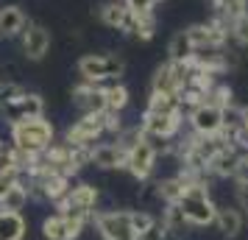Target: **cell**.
<instances>
[{
	"instance_id": "cell-22",
	"label": "cell",
	"mask_w": 248,
	"mask_h": 240,
	"mask_svg": "<svg viewBox=\"0 0 248 240\" xmlns=\"http://www.w3.org/2000/svg\"><path fill=\"white\" fill-rule=\"evenodd\" d=\"M103 101H106V109L123 112L125 106L131 103V92H128V87L120 84V81H106V84H103Z\"/></svg>"
},
{
	"instance_id": "cell-38",
	"label": "cell",
	"mask_w": 248,
	"mask_h": 240,
	"mask_svg": "<svg viewBox=\"0 0 248 240\" xmlns=\"http://www.w3.org/2000/svg\"><path fill=\"white\" fill-rule=\"evenodd\" d=\"M240 128H243V131H248V106H243V109H240Z\"/></svg>"
},
{
	"instance_id": "cell-27",
	"label": "cell",
	"mask_w": 248,
	"mask_h": 240,
	"mask_svg": "<svg viewBox=\"0 0 248 240\" xmlns=\"http://www.w3.org/2000/svg\"><path fill=\"white\" fill-rule=\"evenodd\" d=\"M131 34L142 42H151L156 36V14H134V31Z\"/></svg>"
},
{
	"instance_id": "cell-7",
	"label": "cell",
	"mask_w": 248,
	"mask_h": 240,
	"mask_svg": "<svg viewBox=\"0 0 248 240\" xmlns=\"http://www.w3.org/2000/svg\"><path fill=\"white\" fill-rule=\"evenodd\" d=\"M103 134H106V128H103V112H92V114H81L78 120H73V126L64 131V143L92 148L95 143H101Z\"/></svg>"
},
{
	"instance_id": "cell-28",
	"label": "cell",
	"mask_w": 248,
	"mask_h": 240,
	"mask_svg": "<svg viewBox=\"0 0 248 240\" xmlns=\"http://www.w3.org/2000/svg\"><path fill=\"white\" fill-rule=\"evenodd\" d=\"M206 101L212 103V106H217V109H226V106H232V103H234V90H232L229 84H220V81H217L212 90H209Z\"/></svg>"
},
{
	"instance_id": "cell-25",
	"label": "cell",
	"mask_w": 248,
	"mask_h": 240,
	"mask_svg": "<svg viewBox=\"0 0 248 240\" xmlns=\"http://www.w3.org/2000/svg\"><path fill=\"white\" fill-rule=\"evenodd\" d=\"M28 201H31V198H28V190L17 182L9 193L0 198V209H6V212H23Z\"/></svg>"
},
{
	"instance_id": "cell-14",
	"label": "cell",
	"mask_w": 248,
	"mask_h": 240,
	"mask_svg": "<svg viewBox=\"0 0 248 240\" xmlns=\"http://www.w3.org/2000/svg\"><path fill=\"white\" fill-rule=\"evenodd\" d=\"M98 17L112 31H123V34H131L134 31V14L125 9L123 0H106L101 9H98Z\"/></svg>"
},
{
	"instance_id": "cell-21",
	"label": "cell",
	"mask_w": 248,
	"mask_h": 240,
	"mask_svg": "<svg viewBox=\"0 0 248 240\" xmlns=\"http://www.w3.org/2000/svg\"><path fill=\"white\" fill-rule=\"evenodd\" d=\"M184 187H187V182L181 179L179 173H173V176L159 179V182L154 184V193H156V198L165 201V204H179L181 195H184Z\"/></svg>"
},
{
	"instance_id": "cell-9",
	"label": "cell",
	"mask_w": 248,
	"mask_h": 240,
	"mask_svg": "<svg viewBox=\"0 0 248 240\" xmlns=\"http://www.w3.org/2000/svg\"><path fill=\"white\" fill-rule=\"evenodd\" d=\"M84 226H87V221H81V218L53 212V215H47L42 221V238L45 240H78Z\"/></svg>"
},
{
	"instance_id": "cell-19",
	"label": "cell",
	"mask_w": 248,
	"mask_h": 240,
	"mask_svg": "<svg viewBox=\"0 0 248 240\" xmlns=\"http://www.w3.org/2000/svg\"><path fill=\"white\" fill-rule=\"evenodd\" d=\"M237 160H240V154L234 148H220L212 160L206 162V173L215 176V179H232V173L237 168Z\"/></svg>"
},
{
	"instance_id": "cell-13",
	"label": "cell",
	"mask_w": 248,
	"mask_h": 240,
	"mask_svg": "<svg viewBox=\"0 0 248 240\" xmlns=\"http://www.w3.org/2000/svg\"><path fill=\"white\" fill-rule=\"evenodd\" d=\"M187 120H190V128L195 131V134L212 137L215 131L223 126V109H217V106H212V103L206 101V103H201V106L190 109Z\"/></svg>"
},
{
	"instance_id": "cell-33",
	"label": "cell",
	"mask_w": 248,
	"mask_h": 240,
	"mask_svg": "<svg viewBox=\"0 0 248 240\" xmlns=\"http://www.w3.org/2000/svg\"><path fill=\"white\" fill-rule=\"evenodd\" d=\"M142 137H145V134H142V126L137 123V126H128V128H123V131L117 134V145H120L123 151H128V148H134Z\"/></svg>"
},
{
	"instance_id": "cell-17",
	"label": "cell",
	"mask_w": 248,
	"mask_h": 240,
	"mask_svg": "<svg viewBox=\"0 0 248 240\" xmlns=\"http://www.w3.org/2000/svg\"><path fill=\"white\" fill-rule=\"evenodd\" d=\"M159 221H162V226L168 229V238H173V240H184L192 229L187 215H184V209H181V204H165V212H162Z\"/></svg>"
},
{
	"instance_id": "cell-24",
	"label": "cell",
	"mask_w": 248,
	"mask_h": 240,
	"mask_svg": "<svg viewBox=\"0 0 248 240\" xmlns=\"http://www.w3.org/2000/svg\"><path fill=\"white\" fill-rule=\"evenodd\" d=\"M168 53H170L168 62H184V59H190L192 53H195V48H192V42H190V36H187V31H176V34L170 36Z\"/></svg>"
},
{
	"instance_id": "cell-3",
	"label": "cell",
	"mask_w": 248,
	"mask_h": 240,
	"mask_svg": "<svg viewBox=\"0 0 248 240\" xmlns=\"http://www.w3.org/2000/svg\"><path fill=\"white\" fill-rule=\"evenodd\" d=\"M98 201H101L98 187L90 182H78V184H70L67 195L62 201H56V212L81 218V221H92L95 209H98Z\"/></svg>"
},
{
	"instance_id": "cell-16",
	"label": "cell",
	"mask_w": 248,
	"mask_h": 240,
	"mask_svg": "<svg viewBox=\"0 0 248 240\" xmlns=\"http://www.w3.org/2000/svg\"><path fill=\"white\" fill-rule=\"evenodd\" d=\"M215 226H217V232H220L226 240H234V238H240V232L246 226V215H243L240 207H217V212H215Z\"/></svg>"
},
{
	"instance_id": "cell-4",
	"label": "cell",
	"mask_w": 248,
	"mask_h": 240,
	"mask_svg": "<svg viewBox=\"0 0 248 240\" xmlns=\"http://www.w3.org/2000/svg\"><path fill=\"white\" fill-rule=\"evenodd\" d=\"M123 59L112 56V53H84L78 59V76L81 81H117L123 76Z\"/></svg>"
},
{
	"instance_id": "cell-35",
	"label": "cell",
	"mask_w": 248,
	"mask_h": 240,
	"mask_svg": "<svg viewBox=\"0 0 248 240\" xmlns=\"http://www.w3.org/2000/svg\"><path fill=\"white\" fill-rule=\"evenodd\" d=\"M137 240H170V238H168V229L162 226V221L156 218V221H154V224H151V226H148Z\"/></svg>"
},
{
	"instance_id": "cell-26",
	"label": "cell",
	"mask_w": 248,
	"mask_h": 240,
	"mask_svg": "<svg viewBox=\"0 0 248 240\" xmlns=\"http://www.w3.org/2000/svg\"><path fill=\"white\" fill-rule=\"evenodd\" d=\"M151 92H173V95H179L176 84H173V67H170V62H165V64H159L154 70V76H151Z\"/></svg>"
},
{
	"instance_id": "cell-34",
	"label": "cell",
	"mask_w": 248,
	"mask_h": 240,
	"mask_svg": "<svg viewBox=\"0 0 248 240\" xmlns=\"http://www.w3.org/2000/svg\"><path fill=\"white\" fill-rule=\"evenodd\" d=\"M103 128H106V134H120L123 131V112H112V109H106L103 112Z\"/></svg>"
},
{
	"instance_id": "cell-30",
	"label": "cell",
	"mask_w": 248,
	"mask_h": 240,
	"mask_svg": "<svg viewBox=\"0 0 248 240\" xmlns=\"http://www.w3.org/2000/svg\"><path fill=\"white\" fill-rule=\"evenodd\" d=\"M215 3V12L223 14V17H237V14L248 12V0H212Z\"/></svg>"
},
{
	"instance_id": "cell-15",
	"label": "cell",
	"mask_w": 248,
	"mask_h": 240,
	"mask_svg": "<svg viewBox=\"0 0 248 240\" xmlns=\"http://www.w3.org/2000/svg\"><path fill=\"white\" fill-rule=\"evenodd\" d=\"M90 165L101 168V171H123L125 165V151L114 143H95L90 151Z\"/></svg>"
},
{
	"instance_id": "cell-20",
	"label": "cell",
	"mask_w": 248,
	"mask_h": 240,
	"mask_svg": "<svg viewBox=\"0 0 248 240\" xmlns=\"http://www.w3.org/2000/svg\"><path fill=\"white\" fill-rule=\"evenodd\" d=\"M28 224L23 212H6L0 209V240H25Z\"/></svg>"
},
{
	"instance_id": "cell-29",
	"label": "cell",
	"mask_w": 248,
	"mask_h": 240,
	"mask_svg": "<svg viewBox=\"0 0 248 240\" xmlns=\"http://www.w3.org/2000/svg\"><path fill=\"white\" fill-rule=\"evenodd\" d=\"M229 36H232L240 48H248V12L232 17V23H229Z\"/></svg>"
},
{
	"instance_id": "cell-8",
	"label": "cell",
	"mask_w": 248,
	"mask_h": 240,
	"mask_svg": "<svg viewBox=\"0 0 248 240\" xmlns=\"http://www.w3.org/2000/svg\"><path fill=\"white\" fill-rule=\"evenodd\" d=\"M142 134L148 140H176L184 128V109H176L170 114H142Z\"/></svg>"
},
{
	"instance_id": "cell-41",
	"label": "cell",
	"mask_w": 248,
	"mask_h": 240,
	"mask_svg": "<svg viewBox=\"0 0 248 240\" xmlns=\"http://www.w3.org/2000/svg\"><path fill=\"white\" fill-rule=\"evenodd\" d=\"M246 221H248V215H246Z\"/></svg>"
},
{
	"instance_id": "cell-37",
	"label": "cell",
	"mask_w": 248,
	"mask_h": 240,
	"mask_svg": "<svg viewBox=\"0 0 248 240\" xmlns=\"http://www.w3.org/2000/svg\"><path fill=\"white\" fill-rule=\"evenodd\" d=\"M237 207L248 212V184H237Z\"/></svg>"
},
{
	"instance_id": "cell-32",
	"label": "cell",
	"mask_w": 248,
	"mask_h": 240,
	"mask_svg": "<svg viewBox=\"0 0 248 240\" xmlns=\"http://www.w3.org/2000/svg\"><path fill=\"white\" fill-rule=\"evenodd\" d=\"M128 221H131V229H134L137 238H140V235H142V232H145V229L156 221V218L151 215L148 209H128Z\"/></svg>"
},
{
	"instance_id": "cell-36",
	"label": "cell",
	"mask_w": 248,
	"mask_h": 240,
	"mask_svg": "<svg viewBox=\"0 0 248 240\" xmlns=\"http://www.w3.org/2000/svg\"><path fill=\"white\" fill-rule=\"evenodd\" d=\"M125 3V9L131 14H154V0H123Z\"/></svg>"
},
{
	"instance_id": "cell-40",
	"label": "cell",
	"mask_w": 248,
	"mask_h": 240,
	"mask_svg": "<svg viewBox=\"0 0 248 240\" xmlns=\"http://www.w3.org/2000/svg\"><path fill=\"white\" fill-rule=\"evenodd\" d=\"M154 3H162V0H154Z\"/></svg>"
},
{
	"instance_id": "cell-1",
	"label": "cell",
	"mask_w": 248,
	"mask_h": 240,
	"mask_svg": "<svg viewBox=\"0 0 248 240\" xmlns=\"http://www.w3.org/2000/svg\"><path fill=\"white\" fill-rule=\"evenodd\" d=\"M9 134H12V148H20L25 154H42L56 140V128L47 117H28L12 123Z\"/></svg>"
},
{
	"instance_id": "cell-39",
	"label": "cell",
	"mask_w": 248,
	"mask_h": 240,
	"mask_svg": "<svg viewBox=\"0 0 248 240\" xmlns=\"http://www.w3.org/2000/svg\"><path fill=\"white\" fill-rule=\"evenodd\" d=\"M9 148H12V145H6V140L0 137V162L6 160V154H9Z\"/></svg>"
},
{
	"instance_id": "cell-18",
	"label": "cell",
	"mask_w": 248,
	"mask_h": 240,
	"mask_svg": "<svg viewBox=\"0 0 248 240\" xmlns=\"http://www.w3.org/2000/svg\"><path fill=\"white\" fill-rule=\"evenodd\" d=\"M28 25V17L20 6H3L0 9V36L3 39H14L20 36Z\"/></svg>"
},
{
	"instance_id": "cell-12",
	"label": "cell",
	"mask_w": 248,
	"mask_h": 240,
	"mask_svg": "<svg viewBox=\"0 0 248 240\" xmlns=\"http://www.w3.org/2000/svg\"><path fill=\"white\" fill-rule=\"evenodd\" d=\"M103 84H106V81H103ZM103 84H98V81H78V84L73 87V103L81 109V114L106 112Z\"/></svg>"
},
{
	"instance_id": "cell-6",
	"label": "cell",
	"mask_w": 248,
	"mask_h": 240,
	"mask_svg": "<svg viewBox=\"0 0 248 240\" xmlns=\"http://www.w3.org/2000/svg\"><path fill=\"white\" fill-rule=\"evenodd\" d=\"M156 162H159V157H156V151H154V145L142 137L134 148L125 151L123 171H128L131 173V179H137L140 184H145L148 179L154 176V171H156Z\"/></svg>"
},
{
	"instance_id": "cell-10",
	"label": "cell",
	"mask_w": 248,
	"mask_h": 240,
	"mask_svg": "<svg viewBox=\"0 0 248 240\" xmlns=\"http://www.w3.org/2000/svg\"><path fill=\"white\" fill-rule=\"evenodd\" d=\"M50 31H47L42 23H31L25 25V31L20 34V48H23V56L28 62H42L50 50Z\"/></svg>"
},
{
	"instance_id": "cell-31",
	"label": "cell",
	"mask_w": 248,
	"mask_h": 240,
	"mask_svg": "<svg viewBox=\"0 0 248 240\" xmlns=\"http://www.w3.org/2000/svg\"><path fill=\"white\" fill-rule=\"evenodd\" d=\"M25 92H28V90H25L23 84H17V81H6V84H0V106L20 101Z\"/></svg>"
},
{
	"instance_id": "cell-11",
	"label": "cell",
	"mask_w": 248,
	"mask_h": 240,
	"mask_svg": "<svg viewBox=\"0 0 248 240\" xmlns=\"http://www.w3.org/2000/svg\"><path fill=\"white\" fill-rule=\"evenodd\" d=\"M0 114L9 126L17 120H28V117H45V98L39 92H25L20 101L0 106Z\"/></svg>"
},
{
	"instance_id": "cell-5",
	"label": "cell",
	"mask_w": 248,
	"mask_h": 240,
	"mask_svg": "<svg viewBox=\"0 0 248 240\" xmlns=\"http://www.w3.org/2000/svg\"><path fill=\"white\" fill-rule=\"evenodd\" d=\"M92 224L98 229L101 240H137V232L131 229L128 209H103L95 212Z\"/></svg>"
},
{
	"instance_id": "cell-2",
	"label": "cell",
	"mask_w": 248,
	"mask_h": 240,
	"mask_svg": "<svg viewBox=\"0 0 248 240\" xmlns=\"http://www.w3.org/2000/svg\"><path fill=\"white\" fill-rule=\"evenodd\" d=\"M181 209L190 221V226H212L215 224V212H217V204L209 195V187H206V179H198V182H190L184 187V195H181Z\"/></svg>"
},
{
	"instance_id": "cell-23",
	"label": "cell",
	"mask_w": 248,
	"mask_h": 240,
	"mask_svg": "<svg viewBox=\"0 0 248 240\" xmlns=\"http://www.w3.org/2000/svg\"><path fill=\"white\" fill-rule=\"evenodd\" d=\"M176 109H181V103H179V95H173V92H151L145 106V112L151 114H170Z\"/></svg>"
}]
</instances>
